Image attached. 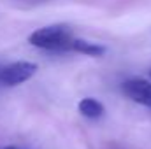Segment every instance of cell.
<instances>
[{
	"mask_svg": "<svg viewBox=\"0 0 151 149\" xmlns=\"http://www.w3.org/2000/svg\"><path fill=\"white\" fill-rule=\"evenodd\" d=\"M72 30L67 25H49V27H42L37 28L35 32H32L28 35V42L39 47V49H46V51H62V49H69L72 44Z\"/></svg>",
	"mask_w": 151,
	"mask_h": 149,
	"instance_id": "cell-1",
	"label": "cell"
},
{
	"mask_svg": "<svg viewBox=\"0 0 151 149\" xmlns=\"http://www.w3.org/2000/svg\"><path fill=\"white\" fill-rule=\"evenodd\" d=\"M37 63L34 62H14L0 69V84L4 86H19L32 79L37 72Z\"/></svg>",
	"mask_w": 151,
	"mask_h": 149,
	"instance_id": "cell-2",
	"label": "cell"
},
{
	"mask_svg": "<svg viewBox=\"0 0 151 149\" xmlns=\"http://www.w3.org/2000/svg\"><path fill=\"white\" fill-rule=\"evenodd\" d=\"M123 93L135 104H141L144 107H150L151 109V82L146 79H139V77H134V79H128L123 82L121 86Z\"/></svg>",
	"mask_w": 151,
	"mask_h": 149,
	"instance_id": "cell-3",
	"label": "cell"
},
{
	"mask_svg": "<svg viewBox=\"0 0 151 149\" xmlns=\"http://www.w3.org/2000/svg\"><path fill=\"white\" fill-rule=\"evenodd\" d=\"M70 49L76 53H81L84 56H91V58H99V56H104L106 54V46L99 44V42H90V40H84V39H74L72 44H70Z\"/></svg>",
	"mask_w": 151,
	"mask_h": 149,
	"instance_id": "cell-4",
	"label": "cell"
},
{
	"mask_svg": "<svg viewBox=\"0 0 151 149\" xmlns=\"http://www.w3.org/2000/svg\"><path fill=\"white\" fill-rule=\"evenodd\" d=\"M77 109H79V112H81L84 117H88V119H100V117L104 116V112H106L104 104L99 102V100H95V98H91V97L83 98V100L77 104Z\"/></svg>",
	"mask_w": 151,
	"mask_h": 149,
	"instance_id": "cell-5",
	"label": "cell"
},
{
	"mask_svg": "<svg viewBox=\"0 0 151 149\" xmlns=\"http://www.w3.org/2000/svg\"><path fill=\"white\" fill-rule=\"evenodd\" d=\"M2 149H18V148H12V146H7V148H2Z\"/></svg>",
	"mask_w": 151,
	"mask_h": 149,
	"instance_id": "cell-6",
	"label": "cell"
},
{
	"mask_svg": "<svg viewBox=\"0 0 151 149\" xmlns=\"http://www.w3.org/2000/svg\"><path fill=\"white\" fill-rule=\"evenodd\" d=\"M150 75H151V72H150Z\"/></svg>",
	"mask_w": 151,
	"mask_h": 149,
	"instance_id": "cell-7",
	"label": "cell"
}]
</instances>
